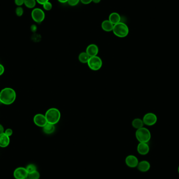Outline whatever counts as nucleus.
<instances>
[{"label": "nucleus", "mask_w": 179, "mask_h": 179, "mask_svg": "<svg viewBox=\"0 0 179 179\" xmlns=\"http://www.w3.org/2000/svg\"><path fill=\"white\" fill-rule=\"evenodd\" d=\"M16 98V93L14 89L5 88L0 92V102L4 105H11L13 103Z\"/></svg>", "instance_id": "1"}, {"label": "nucleus", "mask_w": 179, "mask_h": 179, "mask_svg": "<svg viewBox=\"0 0 179 179\" xmlns=\"http://www.w3.org/2000/svg\"><path fill=\"white\" fill-rule=\"evenodd\" d=\"M46 118L48 123L56 125L61 118V113L58 108L52 107L47 110L46 112Z\"/></svg>", "instance_id": "2"}, {"label": "nucleus", "mask_w": 179, "mask_h": 179, "mask_svg": "<svg viewBox=\"0 0 179 179\" xmlns=\"http://www.w3.org/2000/svg\"><path fill=\"white\" fill-rule=\"evenodd\" d=\"M113 34L118 37H126L128 35L129 30L128 27L126 24L122 22H119L114 25Z\"/></svg>", "instance_id": "3"}, {"label": "nucleus", "mask_w": 179, "mask_h": 179, "mask_svg": "<svg viewBox=\"0 0 179 179\" xmlns=\"http://www.w3.org/2000/svg\"><path fill=\"white\" fill-rule=\"evenodd\" d=\"M135 136L139 143H148L150 140L151 134L148 129L145 127L137 129Z\"/></svg>", "instance_id": "4"}, {"label": "nucleus", "mask_w": 179, "mask_h": 179, "mask_svg": "<svg viewBox=\"0 0 179 179\" xmlns=\"http://www.w3.org/2000/svg\"><path fill=\"white\" fill-rule=\"evenodd\" d=\"M88 67L91 70L98 71L100 70L103 66V61L100 57H91L90 58L88 63Z\"/></svg>", "instance_id": "5"}, {"label": "nucleus", "mask_w": 179, "mask_h": 179, "mask_svg": "<svg viewBox=\"0 0 179 179\" xmlns=\"http://www.w3.org/2000/svg\"><path fill=\"white\" fill-rule=\"evenodd\" d=\"M31 16L35 22L40 24L45 19V13L41 8H34L31 12Z\"/></svg>", "instance_id": "6"}, {"label": "nucleus", "mask_w": 179, "mask_h": 179, "mask_svg": "<svg viewBox=\"0 0 179 179\" xmlns=\"http://www.w3.org/2000/svg\"><path fill=\"white\" fill-rule=\"evenodd\" d=\"M158 120V118L155 113H148L144 115L143 117V122L144 125L151 126L156 124Z\"/></svg>", "instance_id": "7"}, {"label": "nucleus", "mask_w": 179, "mask_h": 179, "mask_svg": "<svg viewBox=\"0 0 179 179\" xmlns=\"http://www.w3.org/2000/svg\"><path fill=\"white\" fill-rule=\"evenodd\" d=\"M33 121L36 126L42 128L47 123L45 115L42 114H37L35 115L33 118Z\"/></svg>", "instance_id": "8"}, {"label": "nucleus", "mask_w": 179, "mask_h": 179, "mask_svg": "<svg viewBox=\"0 0 179 179\" xmlns=\"http://www.w3.org/2000/svg\"><path fill=\"white\" fill-rule=\"evenodd\" d=\"M28 175L26 168L24 167L16 168L13 173V176L15 179H25Z\"/></svg>", "instance_id": "9"}, {"label": "nucleus", "mask_w": 179, "mask_h": 179, "mask_svg": "<svg viewBox=\"0 0 179 179\" xmlns=\"http://www.w3.org/2000/svg\"><path fill=\"white\" fill-rule=\"evenodd\" d=\"M125 163L129 168H136L139 163V160L135 155H130L126 158Z\"/></svg>", "instance_id": "10"}, {"label": "nucleus", "mask_w": 179, "mask_h": 179, "mask_svg": "<svg viewBox=\"0 0 179 179\" xmlns=\"http://www.w3.org/2000/svg\"><path fill=\"white\" fill-rule=\"evenodd\" d=\"M137 149L138 154L142 155H145L149 153L150 147L148 143H139L138 144Z\"/></svg>", "instance_id": "11"}, {"label": "nucleus", "mask_w": 179, "mask_h": 179, "mask_svg": "<svg viewBox=\"0 0 179 179\" xmlns=\"http://www.w3.org/2000/svg\"><path fill=\"white\" fill-rule=\"evenodd\" d=\"M86 53L90 57H91L96 56L98 55L99 52V48L96 45L94 44H90L86 47Z\"/></svg>", "instance_id": "12"}, {"label": "nucleus", "mask_w": 179, "mask_h": 179, "mask_svg": "<svg viewBox=\"0 0 179 179\" xmlns=\"http://www.w3.org/2000/svg\"><path fill=\"white\" fill-rule=\"evenodd\" d=\"M150 163L146 160H143L139 162L137 168L139 171L141 172H147L150 169Z\"/></svg>", "instance_id": "13"}, {"label": "nucleus", "mask_w": 179, "mask_h": 179, "mask_svg": "<svg viewBox=\"0 0 179 179\" xmlns=\"http://www.w3.org/2000/svg\"><path fill=\"white\" fill-rule=\"evenodd\" d=\"M10 143L9 137L3 133L0 134V147L6 148L9 145Z\"/></svg>", "instance_id": "14"}, {"label": "nucleus", "mask_w": 179, "mask_h": 179, "mask_svg": "<svg viewBox=\"0 0 179 179\" xmlns=\"http://www.w3.org/2000/svg\"><path fill=\"white\" fill-rule=\"evenodd\" d=\"M108 20L113 24V25H115L116 24L121 22V17L118 13L116 12L111 13L110 14L108 17Z\"/></svg>", "instance_id": "15"}, {"label": "nucleus", "mask_w": 179, "mask_h": 179, "mask_svg": "<svg viewBox=\"0 0 179 179\" xmlns=\"http://www.w3.org/2000/svg\"><path fill=\"white\" fill-rule=\"evenodd\" d=\"M114 25L108 19L104 20L101 24V27L104 31L110 32L113 30Z\"/></svg>", "instance_id": "16"}, {"label": "nucleus", "mask_w": 179, "mask_h": 179, "mask_svg": "<svg viewBox=\"0 0 179 179\" xmlns=\"http://www.w3.org/2000/svg\"><path fill=\"white\" fill-rule=\"evenodd\" d=\"M55 125L48 123L46 124L45 126H44L42 127V130L44 133L47 135H50L53 133L55 131Z\"/></svg>", "instance_id": "17"}, {"label": "nucleus", "mask_w": 179, "mask_h": 179, "mask_svg": "<svg viewBox=\"0 0 179 179\" xmlns=\"http://www.w3.org/2000/svg\"><path fill=\"white\" fill-rule=\"evenodd\" d=\"M132 126L134 128L138 129L141 128L142 127H144V123L143 122V119L139 118H136L133 119L132 122Z\"/></svg>", "instance_id": "18"}, {"label": "nucleus", "mask_w": 179, "mask_h": 179, "mask_svg": "<svg viewBox=\"0 0 179 179\" xmlns=\"http://www.w3.org/2000/svg\"><path fill=\"white\" fill-rule=\"evenodd\" d=\"M90 57L86 52H82L79 55L78 59L82 63H87Z\"/></svg>", "instance_id": "19"}, {"label": "nucleus", "mask_w": 179, "mask_h": 179, "mask_svg": "<svg viewBox=\"0 0 179 179\" xmlns=\"http://www.w3.org/2000/svg\"><path fill=\"white\" fill-rule=\"evenodd\" d=\"M36 3L37 2L36 0H24L25 6L30 9H34L36 6Z\"/></svg>", "instance_id": "20"}, {"label": "nucleus", "mask_w": 179, "mask_h": 179, "mask_svg": "<svg viewBox=\"0 0 179 179\" xmlns=\"http://www.w3.org/2000/svg\"><path fill=\"white\" fill-rule=\"evenodd\" d=\"M25 168L28 174L31 173L34 171H37V166L34 164H30V165H27Z\"/></svg>", "instance_id": "21"}, {"label": "nucleus", "mask_w": 179, "mask_h": 179, "mask_svg": "<svg viewBox=\"0 0 179 179\" xmlns=\"http://www.w3.org/2000/svg\"><path fill=\"white\" fill-rule=\"evenodd\" d=\"M28 176L30 179H39L40 178V173L39 172L37 171H34L33 172L28 174Z\"/></svg>", "instance_id": "22"}, {"label": "nucleus", "mask_w": 179, "mask_h": 179, "mask_svg": "<svg viewBox=\"0 0 179 179\" xmlns=\"http://www.w3.org/2000/svg\"><path fill=\"white\" fill-rule=\"evenodd\" d=\"M15 13L19 17H21L24 14L23 8L22 6H18L15 9Z\"/></svg>", "instance_id": "23"}, {"label": "nucleus", "mask_w": 179, "mask_h": 179, "mask_svg": "<svg viewBox=\"0 0 179 179\" xmlns=\"http://www.w3.org/2000/svg\"><path fill=\"white\" fill-rule=\"evenodd\" d=\"M42 6H43L44 9L46 10V11H50L52 9V4L51 2L48 1L45 3L44 4L42 5Z\"/></svg>", "instance_id": "24"}, {"label": "nucleus", "mask_w": 179, "mask_h": 179, "mask_svg": "<svg viewBox=\"0 0 179 179\" xmlns=\"http://www.w3.org/2000/svg\"><path fill=\"white\" fill-rule=\"evenodd\" d=\"M80 0H68L67 3L71 6H75L78 4Z\"/></svg>", "instance_id": "25"}, {"label": "nucleus", "mask_w": 179, "mask_h": 179, "mask_svg": "<svg viewBox=\"0 0 179 179\" xmlns=\"http://www.w3.org/2000/svg\"><path fill=\"white\" fill-rule=\"evenodd\" d=\"M31 38L33 39V41L37 42V41H41V36H40V35L37 34L36 33H34V34L33 35Z\"/></svg>", "instance_id": "26"}, {"label": "nucleus", "mask_w": 179, "mask_h": 179, "mask_svg": "<svg viewBox=\"0 0 179 179\" xmlns=\"http://www.w3.org/2000/svg\"><path fill=\"white\" fill-rule=\"evenodd\" d=\"M4 133L6 134L8 136L10 137L13 135V130L11 128H8L6 129V130L4 131Z\"/></svg>", "instance_id": "27"}, {"label": "nucleus", "mask_w": 179, "mask_h": 179, "mask_svg": "<svg viewBox=\"0 0 179 179\" xmlns=\"http://www.w3.org/2000/svg\"><path fill=\"white\" fill-rule=\"evenodd\" d=\"M14 2L17 6H22L24 4V0H14Z\"/></svg>", "instance_id": "28"}, {"label": "nucleus", "mask_w": 179, "mask_h": 179, "mask_svg": "<svg viewBox=\"0 0 179 179\" xmlns=\"http://www.w3.org/2000/svg\"><path fill=\"white\" fill-rule=\"evenodd\" d=\"M30 30L33 33H35L37 30V26L35 24H33L30 27Z\"/></svg>", "instance_id": "29"}, {"label": "nucleus", "mask_w": 179, "mask_h": 179, "mask_svg": "<svg viewBox=\"0 0 179 179\" xmlns=\"http://www.w3.org/2000/svg\"><path fill=\"white\" fill-rule=\"evenodd\" d=\"M80 2L83 4L88 5L92 2V0H80Z\"/></svg>", "instance_id": "30"}, {"label": "nucleus", "mask_w": 179, "mask_h": 179, "mask_svg": "<svg viewBox=\"0 0 179 179\" xmlns=\"http://www.w3.org/2000/svg\"><path fill=\"white\" fill-rule=\"evenodd\" d=\"M36 1L37 3H38L39 4L42 5L47 2L49 1V0H36Z\"/></svg>", "instance_id": "31"}, {"label": "nucleus", "mask_w": 179, "mask_h": 179, "mask_svg": "<svg viewBox=\"0 0 179 179\" xmlns=\"http://www.w3.org/2000/svg\"><path fill=\"white\" fill-rule=\"evenodd\" d=\"M5 68L2 64H0V76L4 73Z\"/></svg>", "instance_id": "32"}, {"label": "nucleus", "mask_w": 179, "mask_h": 179, "mask_svg": "<svg viewBox=\"0 0 179 179\" xmlns=\"http://www.w3.org/2000/svg\"><path fill=\"white\" fill-rule=\"evenodd\" d=\"M4 128L2 125L0 124V134L4 133Z\"/></svg>", "instance_id": "33"}, {"label": "nucleus", "mask_w": 179, "mask_h": 179, "mask_svg": "<svg viewBox=\"0 0 179 179\" xmlns=\"http://www.w3.org/2000/svg\"><path fill=\"white\" fill-rule=\"evenodd\" d=\"M58 1L61 3H66L68 1V0H58Z\"/></svg>", "instance_id": "34"}, {"label": "nucleus", "mask_w": 179, "mask_h": 179, "mask_svg": "<svg viewBox=\"0 0 179 179\" xmlns=\"http://www.w3.org/2000/svg\"><path fill=\"white\" fill-rule=\"evenodd\" d=\"M101 0H92V2L93 3H95V4H98V3L100 2Z\"/></svg>", "instance_id": "35"}, {"label": "nucleus", "mask_w": 179, "mask_h": 179, "mask_svg": "<svg viewBox=\"0 0 179 179\" xmlns=\"http://www.w3.org/2000/svg\"><path fill=\"white\" fill-rule=\"evenodd\" d=\"M25 179H30V178H29V177H28V176H27L26 177V178H25Z\"/></svg>", "instance_id": "36"}, {"label": "nucleus", "mask_w": 179, "mask_h": 179, "mask_svg": "<svg viewBox=\"0 0 179 179\" xmlns=\"http://www.w3.org/2000/svg\"><path fill=\"white\" fill-rule=\"evenodd\" d=\"M177 171H178V173H179V166H178V169H177Z\"/></svg>", "instance_id": "37"}, {"label": "nucleus", "mask_w": 179, "mask_h": 179, "mask_svg": "<svg viewBox=\"0 0 179 179\" xmlns=\"http://www.w3.org/2000/svg\"><path fill=\"white\" fill-rule=\"evenodd\" d=\"M0 92H1V91H0Z\"/></svg>", "instance_id": "38"}]
</instances>
